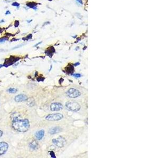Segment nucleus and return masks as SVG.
<instances>
[{"label": "nucleus", "instance_id": "f257e3e1", "mask_svg": "<svg viewBox=\"0 0 141 158\" xmlns=\"http://www.w3.org/2000/svg\"><path fill=\"white\" fill-rule=\"evenodd\" d=\"M12 126L14 130L21 132H25L30 128V123L27 119H14L12 122Z\"/></svg>", "mask_w": 141, "mask_h": 158}, {"label": "nucleus", "instance_id": "f03ea898", "mask_svg": "<svg viewBox=\"0 0 141 158\" xmlns=\"http://www.w3.org/2000/svg\"><path fill=\"white\" fill-rule=\"evenodd\" d=\"M66 108L70 111H73V112H77L78 111L80 108V105L74 101H68L66 104Z\"/></svg>", "mask_w": 141, "mask_h": 158}, {"label": "nucleus", "instance_id": "7ed1b4c3", "mask_svg": "<svg viewBox=\"0 0 141 158\" xmlns=\"http://www.w3.org/2000/svg\"><path fill=\"white\" fill-rule=\"evenodd\" d=\"M67 96L71 98H76L79 97L81 94L80 92L74 88L70 89L67 92Z\"/></svg>", "mask_w": 141, "mask_h": 158}, {"label": "nucleus", "instance_id": "20e7f679", "mask_svg": "<svg viewBox=\"0 0 141 158\" xmlns=\"http://www.w3.org/2000/svg\"><path fill=\"white\" fill-rule=\"evenodd\" d=\"M63 118V115L60 113H54L47 115L46 119L48 121H58L62 119Z\"/></svg>", "mask_w": 141, "mask_h": 158}, {"label": "nucleus", "instance_id": "39448f33", "mask_svg": "<svg viewBox=\"0 0 141 158\" xmlns=\"http://www.w3.org/2000/svg\"><path fill=\"white\" fill-rule=\"evenodd\" d=\"M52 142L56 145L59 147H63L66 143V140L62 136H59L57 139H54L52 140Z\"/></svg>", "mask_w": 141, "mask_h": 158}, {"label": "nucleus", "instance_id": "423d86ee", "mask_svg": "<svg viewBox=\"0 0 141 158\" xmlns=\"http://www.w3.org/2000/svg\"><path fill=\"white\" fill-rule=\"evenodd\" d=\"M50 109H51V110L52 111H60L63 109V105L59 102L53 103L51 105Z\"/></svg>", "mask_w": 141, "mask_h": 158}, {"label": "nucleus", "instance_id": "0eeeda50", "mask_svg": "<svg viewBox=\"0 0 141 158\" xmlns=\"http://www.w3.org/2000/svg\"><path fill=\"white\" fill-rule=\"evenodd\" d=\"M9 145L6 142H0V155L4 154L8 150Z\"/></svg>", "mask_w": 141, "mask_h": 158}, {"label": "nucleus", "instance_id": "6e6552de", "mask_svg": "<svg viewBox=\"0 0 141 158\" xmlns=\"http://www.w3.org/2000/svg\"><path fill=\"white\" fill-rule=\"evenodd\" d=\"M28 99V97L27 96L23 94H19L17 96L15 97V101L17 102H22V101H26Z\"/></svg>", "mask_w": 141, "mask_h": 158}, {"label": "nucleus", "instance_id": "1a4fd4ad", "mask_svg": "<svg viewBox=\"0 0 141 158\" xmlns=\"http://www.w3.org/2000/svg\"><path fill=\"white\" fill-rule=\"evenodd\" d=\"M60 131H61V129L59 126H56V127L51 128L49 131V133L50 134H55L60 132Z\"/></svg>", "mask_w": 141, "mask_h": 158}, {"label": "nucleus", "instance_id": "9d476101", "mask_svg": "<svg viewBox=\"0 0 141 158\" xmlns=\"http://www.w3.org/2000/svg\"><path fill=\"white\" fill-rule=\"evenodd\" d=\"M44 135H45V131L43 130H41L40 131H38L36 134V138L39 140H41L43 138Z\"/></svg>", "mask_w": 141, "mask_h": 158}, {"label": "nucleus", "instance_id": "9b49d317", "mask_svg": "<svg viewBox=\"0 0 141 158\" xmlns=\"http://www.w3.org/2000/svg\"><path fill=\"white\" fill-rule=\"evenodd\" d=\"M30 147L32 149L36 150L38 147V144L36 141H33L30 144Z\"/></svg>", "mask_w": 141, "mask_h": 158}, {"label": "nucleus", "instance_id": "f8f14e48", "mask_svg": "<svg viewBox=\"0 0 141 158\" xmlns=\"http://www.w3.org/2000/svg\"><path fill=\"white\" fill-rule=\"evenodd\" d=\"M7 91L10 93H15L17 92V89L14 88H10L7 90Z\"/></svg>", "mask_w": 141, "mask_h": 158}, {"label": "nucleus", "instance_id": "ddd939ff", "mask_svg": "<svg viewBox=\"0 0 141 158\" xmlns=\"http://www.w3.org/2000/svg\"><path fill=\"white\" fill-rule=\"evenodd\" d=\"M73 77H76V78H80L81 75H80V74H79V73H76V74H73V75H72Z\"/></svg>", "mask_w": 141, "mask_h": 158}, {"label": "nucleus", "instance_id": "4468645a", "mask_svg": "<svg viewBox=\"0 0 141 158\" xmlns=\"http://www.w3.org/2000/svg\"><path fill=\"white\" fill-rule=\"evenodd\" d=\"M12 5L13 6H19L20 5V4L18 3H17V2H14V3H12Z\"/></svg>", "mask_w": 141, "mask_h": 158}, {"label": "nucleus", "instance_id": "2eb2a0df", "mask_svg": "<svg viewBox=\"0 0 141 158\" xmlns=\"http://www.w3.org/2000/svg\"><path fill=\"white\" fill-rule=\"evenodd\" d=\"M50 155H51V157H56V156H55V154H54V153H53V152H50Z\"/></svg>", "mask_w": 141, "mask_h": 158}, {"label": "nucleus", "instance_id": "dca6fc26", "mask_svg": "<svg viewBox=\"0 0 141 158\" xmlns=\"http://www.w3.org/2000/svg\"><path fill=\"white\" fill-rule=\"evenodd\" d=\"M76 1L78 2V3H79L80 4H82V0H76Z\"/></svg>", "mask_w": 141, "mask_h": 158}, {"label": "nucleus", "instance_id": "f3484780", "mask_svg": "<svg viewBox=\"0 0 141 158\" xmlns=\"http://www.w3.org/2000/svg\"><path fill=\"white\" fill-rule=\"evenodd\" d=\"M6 41V39H1L0 40V42H4Z\"/></svg>", "mask_w": 141, "mask_h": 158}, {"label": "nucleus", "instance_id": "a211bd4d", "mask_svg": "<svg viewBox=\"0 0 141 158\" xmlns=\"http://www.w3.org/2000/svg\"><path fill=\"white\" fill-rule=\"evenodd\" d=\"M2 134H3V132H2V131H1V130H0V137H1V136H2Z\"/></svg>", "mask_w": 141, "mask_h": 158}, {"label": "nucleus", "instance_id": "6ab92c4d", "mask_svg": "<svg viewBox=\"0 0 141 158\" xmlns=\"http://www.w3.org/2000/svg\"><path fill=\"white\" fill-rule=\"evenodd\" d=\"M8 13H9V14H10V11H7L6 13V14H7Z\"/></svg>", "mask_w": 141, "mask_h": 158}, {"label": "nucleus", "instance_id": "aec40b11", "mask_svg": "<svg viewBox=\"0 0 141 158\" xmlns=\"http://www.w3.org/2000/svg\"><path fill=\"white\" fill-rule=\"evenodd\" d=\"M2 67V64H0V68H1Z\"/></svg>", "mask_w": 141, "mask_h": 158}]
</instances>
